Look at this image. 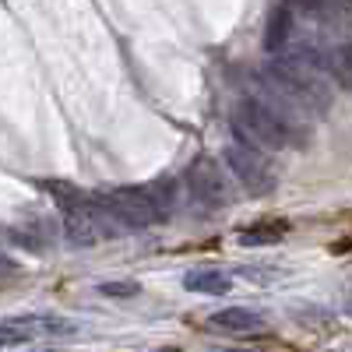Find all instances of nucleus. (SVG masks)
Returning <instances> with one entry per match:
<instances>
[{
	"label": "nucleus",
	"mask_w": 352,
	"mask_h": 352,
	"mask_svg": "<svg viewBox=\"0 0 352 352\" xmlns=\"http://www.w3.org/2000/svg\"><path fill=\"white\" fill-rule=\"evenodd\" d=\"M232 131L243 144L257 152H282V148H296L307 141V124L296 116L282 113L261 96H243L232 106Z\"/></svg>",
	"instance_id": "nucleus-1"
},
{
	"label": "nucleus",
	"mask_w": 352,
	"mask_h": 352,
	"mask_svg": "<svg viewBox=\"0 0 352 352\" xmlns=\"http://www.w3.org/2000/svg\"><path fill=\"white\" fill-rule=\"evenodd\" d=\"M222 159H226L229 176H232V180H236L247 194L264 197V194H272V190H275L278 180H275L272 162L264 159V152H257V148H250V144L236 141V144H226Z\"/></svg>",
	"instance_id": "nucleus-2"
},
{
	"label": "nucleus",
	"mask_w": 352,
	"mask_h": 352,
	"mask_svg": "<svg viewBox=\"0 0 352 352\" xmlns=\"http://www.w3.org/2000/svg\"><path fill=\"white\" fill-rule=\"evenodd\" d=\"M187 187L194 194V201L208 212H222L236 201V190H232V176L229 169H222L215 159H194L187 169Z\"/></svg>",
	"instance_id": "nucleus-3"
},
{
	"label": "nucleus",
	"mask_w": 352,
	"mask_h": 352,
	"mask_svg": "<svg viewBox=\"0 0 352 352\" xmlns=\"http://www.w3.org/2000/svg\"><path fill=\"white\" fill-rule=\"evenodd\" d=\"M56 335H74V324L64 317H46V314L0 320V349H14V345H28L36 338H56Z\"/></svg>",
	"instance_id": "nucleus-4"
},
{
	"label": "nucleus",
	"mask_w": 352,
	"mask_h": 352,
	"mask_svg": "<svg viewBox=\"0 0 352 352\" xmlns=\"http://www.w3.org/2000/svg\"><path fill=\"white\" fill-rule=\"evenodd\" d=\"M208 324L215 331H226V335H254V331H264V320L257 310H247V307H226V310H215L208 317Z\"/></svg>",
	"instance_id": "nucleus-5"
},
{
	"label": "nucleus",
	"mask_w": 352,
	"mask_h": 352,
	"mask_svg": "<svg viewBox=\"0 0 352 352\" xmlns=\"http://www.w3.org/2000/svg\"><path fill=\"white\" fill-rule=\"evenodd\" d=\"M184 289L187 292H201V296H226L232 289V278L219 268H194L184 275Z\"/></svg>",
	"instance_id": "nucleus-6"
},
{
	"label": "nucleus",
	"mask_w": 352,
	"mask_h": 352,
	"mask_svg": "<svg viewBox=\"0 0 352 352\" xmlns=\"http://www.w3.org/2000/svg\"><path fill=\"white\" fill-rule=\"evenodd\" d=\"M289 32H292V11H289V4L272 8V14H268V32H264V46H268L272 53H282V50L289 46Z\"/></svg>",
	"instance_id": "nucleus-7"
},
{
	"label": "nucleus",
	"mask_w": 352,
	"mask_h": 352,
	"mask_svg": "<svg viewBox=\"0 0 352 352\" xmlns=\"http://www.w3.org/2000/svg\"><path fill=\"white\" fill-rule=\"evenodd\" d=\"M285 232H289L285 222H254L240 232V243L243 247H272V243L285 240Z\"/></svg>",
	"instance_id": "nucleus-8"
},
{
	"label": "nucleus",
	"mask_w": 352,
	"mask_h": 352,
	"mask_svg": "<svg viewBox=\"0 0 352 352\" xmlns=\"http://www.w3.org/2000/svg\"><path fill=\"white\" fill-rule=\"evenodd\" d=\"M99 292H102V296H113V300H131V296L141 292V285L138 282H102Z\"/></svg>",
	"instance_id": "nucleus-9"
},
{
	"label": "nucleus",
	"mask_w": 352,
	"mask_h": 352,
	"mask_svg": "<svg viewBox=\"0 0 352 352\" xmlns=\"http://www.w3.org/2000/svg\"><path fill=\"white\" fill-rule=\"evenodd\" d=\"M289 4L300 8V11H307V14H317V11H324L328 0H289Z\"/></svg>",
	"instance_id": "nucleus-10"
},
{
	"label": "nucleus",
	"mask_w": 352,
	"mask_h": 352,
	"mask_svg": "<svg viewBox=\"0 0 352 352\" xmlns=\"http://www.w3.org/2000/svg\"><path fill=\"white\" fill-rule=\"evenodd\" d=\"M215 352H250V349H215Z\"/></svg>",
	"instance_id": "nucleus-11"
},
{
	"label": "nucleus",
	"mask_w": 352,
	"mask_h": 352,
	"mask_svg": "<svg viewBox=\"0 0 352 352\" xmlns=\"http://www.w3.org/2000/svg\"><path fill=\"white\" fill-rule=\"evenodd\" d=\"M345 310H349V314H352V296H349V300H345Z\"/></svg>",
	"instance_id": "nucleus-12"
}]
</instances>
